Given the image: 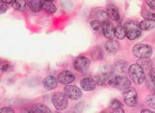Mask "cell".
Segmentation results:
<instances>
[{"instance_id": "3957f363", "label": "cell", "mask_w": 155, "mask_h": 113, "mask_svg": "<svg viewBox=\"0 0 155 113\" xmlns=\"http://www.w3.org/2000/svg\"><path fill=\"white\" fill-rule=\"evenodd\" d=\"M133 53L139 59H149L153 54V49L149 45L139 43L133 47Z\"/></svg>"}, {"instance_id": "d590c367", "label": "cell", "mask_w": 155, "mask_h": 113, "mask_svg": "<svg viewBox=\"0 0 155 113\" xmlns=\"http://www.w3.org/2000/svg\"><path fill=\"white\" fill-rule=\"evenodd\" d=\"M45 1H48V2H53V0H45Z\"/></svg>"}, {"instance_id": "d4e9b609", "label": "cell", "mask_w": 155, "mask_h": 113, "mask_svg": "<svg viewBox=\"0 0 155 113\" xmlns=\"http://www.w3.org/2000/svg\"><path fill=\"white\" fill-rule=\"evenodd\" d=\"M97 17L100 20V21L104 22L108 21V19H109V16H108L107 12H105L104 10L102 9H99L98 11L96 13Z\"/></svg>"}, {"instance_id": "9c48e42d", "label": "cell", "mask_w": 155, "mask_h": 113, "mask_svg": "<svg viewBox=\"0 0 155 113\" xmlns=\"http://www.w3.org/2000/svg\"><path fill=\"white\" fill-rule=\"evenodd\" d=\"M75 75L69 71L61 72L57 76V81L62 85H68L75 81Z\"/></svg>"}, {"instance_id": "44dd1931", "label": "cell", "mask_w": 155, "mask_h": 113, "mask_svg": "<svg viewBox=\"0 0 155 113\" xmlns=\"http://www.w3.org/2000/svg\"><path fill=\"white\" fill-rule=\"evenodd\" d=\"M42 9H44L45 11L49 13V14H53L56 12L57 8L53 3H51V2L44 1L43 2Z\"/></svg>"}, {"instance_id": "cb8c5ba5", "label": "cell", "mask_w": 155, "mask_h": 113, "mask_svg": "<svg viewBox=\"0 0 155 113\" xmlns=\"http://www.w3.org/2000/svg\"><path fill=\"white\" fill-rule=\"evenodd\" d=\"M92 59L95 61L97 60H100L103 57V53L102 51V49L100 47H97L95 50H93L91 53Z\"/></svg>"}, {"instance_id": "9a60e30c", "label": "cell", "mask_w": 155, "mask_h": 113, "mask_svg": "<svg viewBox=\"0 0 155 113\" xmlns=\"http://www.w3.org/2000/svg\"><path fill=\"white\" fill-rule=\"evenodd\" d=\"M28 5L29 9L34 13L39 12L43 8L41 0H28Z\"/></svg>"}, {"instance_id": "4dcf8cb0", "label": "cell", "mask_w": 155, "mask_h": 113, "mask_svg": "<svg viewBox=\"0 0 155 113\" xmlns=\"http://www.w3.org/2000/svg\"><path fill=\"white\" fill-rule=\"evenodd\" d=\"M147 5H149L150 8L154 9L155 8V0H146Z\"/></svg>"}, {"instance_id": "603a6c76", "label": "cell", "mask_w": 155, "mask_h": 113, "mask_svg": "<svg viewBox=\"0 0 155 113\" xmlns=\"http://www.w3.org/2000/svg\"><path fill=\"white\" fill-rule=\"evenodd\" d=\"M127 66V63L124 61H119L116 62L114 65V69L119 73H124L126 71Z\"/></svg>"}, {"instance_id": "6da1fadb", "label": "cell", "mask_w": 155, "mask_h": 113, "mask_svg": "<svg viewBox=\"0 0 155 113\" xmlns=\"http://www.w3.org/2000/svg\"><path fill=\"white\" fill-rule=\"evenodd\" d=\"M129 74L130 78L135 84L142 85L145 81L146 76L143 68L139 64H133L129 69Z\"/></svg>"}, {"instance_id": "f1b7e54d", "label": "cell", "mask_w": 155, "mask_h": 113, "mask_svg": "<svg viewBox=\"0 0 155 113\" xmlns=\"http://www.w3.org/2000/svg\"><path fill=\"white\" fill-rule=\"evenodd\" d=\"M8 5L3 3L2 0H0V13H5L8 10Z\"/></svg>"}, {"instance_id": "d6986e66", "label": "cell", "mask_w": 155, "mask_h": 113, "mask_svg": "<svg viewBox=\"0 0 155 113\" xmlns=\"http://www.w3.org/2000/svg\"><path fill=\"white\" fill-rule=\"evenodd\" d=\"M140 29L144 31H150L154 28V21L149 19H144L139 23Z\"/></svg>"}, {"instance_id": "4316f807", "label": "cell", "mask_w": 155, "mask_h": 113, "mask_svg": "<svg viewBox=\"0 0 155 113\" xmlns=\"http://www.w3.org/2000/svg\"><path fill=\"white\" fill-rule=\"evenodd\" d=\"M146 102L150 107L153 108H155V95L154 93L147 96L146 98Z\"/></svg>"}, {"instance_id": "5bb4252c", "label": "cell", "mask_w": 155, "mask_h": 113, "mask_svg": "<svg viewBox=\"0 0 155 113\" xmlns=\"http://www.w3.org/2000/svg\"><path fill=\"white\" fill-rule=\"evenodd\" d=\"M43 86L45 89L48 91H51L54 89H55L57 86V80L53 76H48L45 77L43 81Z\"/></svg>"}, {"instance_id": "484cf974", "label": "cell", "mask_w": 155, "mask_h": 113, "mask_svg": "<svg viewBox=\"0 0 155 113\" xmlns=\"http://www.w3.org/2000/svg\"><path fill=\"white\" fill-rule=\"evenodd\" d=\"M102 25L103 22L100 21L99 20H93L92 21H91V26L95 31H99V30L101 29Z\"/></svg>"}, {"instance_id": "4fadbf2b", "label": "cell", "mask_w": 155, "mask_h": 113, "mask_svg": "<svg viewBox=\"0 0 155 113\" xmlns=\"http://www.w3.org/2000/svg\"><path fill=\"white\" fill-rule=\"evenodd\" d=\"M107 13L110 19L115 21L120 20V14L119 9L113 4H109L107 6Z\"/></svg>"}, {"instance_id": "d6a6232c", "label": "cell", "mask_w": 155, "mask_h": 113, "mask_svg": "<svg viewBox=\"0 0 155 113\" xmlns=\"http://www.w3.org/2000/svg\"><path fill=\"white\" fill-rule=\"evenodd\" d=\"M154 77H155V73H154V69H153L150 72V78L153 82L154 83Z\"/></svg>"}, {"instance_id": "277c9868", "label": "cell", "mask_w": 155, "mask_h": 113, "mask_svg": "<svg viewBox=\"0 0 155 113\" xmlns=\"http://www.w3.org/2000/svg\"><path fill=\"white\" fill-rule=\"evenodd\" d=\"M51 101L54 107L58 111H63L68 106V99L63 92H54L51 96Z\"/></svg>"}, {"instance_id": "52a82bcc", "label": "cell", "mask_w": 155, "mask_h": 113, "mask_svg": "<svg viewBox=\"0 0 155 113\" xmlns=\"http://www.w3.org/2000/svg\"><path fill=\"white\" fill-rule=\"evenodd\" d=\"M63 93L68 98L71 100H79L82 96L81 89L75 85H67L63 89Z\"/></svg>"}, {"instance_id": "ffe728a7", "label": "cell", "mask_w": 155, "mask_h": 113, "mask_svg": "<svg viewBox=\"0 0 155 113\" xmlns=\"http://www.w3.org/2000/svg\"><path fill=\"white\" fill-rule=\"evenodd\" d=\"M114 35L118 39H124L126 37V29L124 26L118 25L114 29Z\"/></svg>"}, {"instance_id": "8992f818", "label": "cell", "mask_w": 155, "mask_h": 113, "mask_svg": "<svg viewBox=\"0 0 155 113\" xmlns=\"http://www.w3.org/2000/svg\"><path fill=\"white\" fill-rule=\"evenodd\" d=\"M90 60L84 56H79L73 62L74 68L81 73H84L88 71L90 66Z\"/></svg>"}, {"instance_id": "ba28073f", "label": "cell", "mask_w": 155, "mask_h": 113, "mask_svg": "<svg viewBox=\"0 0 155 113\" xmlns=\"http://www.w3.org/2000/svg\"><path fill=\"white\" fill-rule=\"evenodd\" d=\"M130 81L127 77L122 75L116 76L113 77L110 85L115 86L119 90H125L130 86Z\"/></svg>"}, {"instance_id": "ac0fdd59", "label": "cell", "mask_w": 155, "mask_h": 113, "mask_svg": "<svg viewBox=\"0 0 155 113\" xmlns=\"http://www.w3.org/2000/svg\"><path fill=\"white\" fill-rule=\"evenodd\" d=\"M110 108L114 112H124L123 104L117 98H114L111 101Z\"/></svg>"}, {"instance_id": "30bf717a", "label": "cell", "mask_w": 155, "mask_h": 113, "mask_svg": "<svg viewBox=\"0 0 155 113\" xmlns=\"http://www.w3.org/2000/svg\"><path fill=\"white\" fill-rule=\"evenodd\" d=\"M113 76L112 73L108 71H101L100 72L97 77V83L101 86H106L110 85Z\"/></svg>"}, {"instance_id": "8fae6325", "label": "cell", "mask_w": 155, "mask_h": 113, "mask_svg": "<svg viewBox=\"0 0 155 113\" xmlns=\"http://www.w3.org/2000/svg\"><path fill=\"white\" fill-rule=\"evenodd\" d=\"M81 87L85 91H91L96 88L97 82L92 78H84L80 81Z\"/></svg>"}, {"instance_id": "e0dca14e", "label": "cell", "mask_w": 155, "mask_h": 113, "mask_svg": "<svg viewBox=\"0 0 155 113\" xmlns=\"http://www.w3.org/2000/svg\"><path fill=\"white\" fill-rule=\"evenodd\" d=\"M119 43L113 39H109L104 44V48L109 53H113L117 52L119 49Z\"/></svg>"}, {"instance_id": "7402d4cb", "label": "cell", "mask_w": 155, "mask_h": 113, "mask_svg": "<svg viewBox=\"0 0 155 113\" xmlns=\"http://www.w3.org/2000/svg\"><path fill=\"white\" fill-rule=\"evenodd\" d=\"M12 4V7L15 9L21 11L25 8L27 2L26 0H13Z\"/></svg>"}, {"instance_id": "e575fe53", "label": "cell", "mask_w": 155, "mask_h": 113, "mask_svg": "<svg viewBox=\"0 0 155 113\" xmlns=\"http://www.w3.org/2000/svg\"><path fill=\"white\" fill-rule=\"evenodd\" d=\"M141 112L142 113H146V112H150V113H154L153 111H149V110H147V109H143L142 111H141Z\"/></svg>"}, {"instance_id": "5b68a950", "label": "cell", "mask_w": 155, "mask_h": 113, "mask_svg": "<svg viewBox=\"0 0 155 113\" xmlns=\"http://www.w3.org/2000/svg\"><path fill=\"white\" fill-rule=\"evenodd\" d=\"M123 99L125 104L130 107H134L138 103V95L136 89L133 87H128L123 92Z\"/></svg>"}, {"instance_id": "7c38bea8", "label": "cell", "mask_w": 155, "mask_h": 113, "mask_svg": "<svg viewBox=\"0 0 155 113\" xmlns=\"http://www.w3.org/2000/svg\"><path fill=\"white\" fill-rule=\"evenodd\" d=\"M114 27L112 23L109 21L103 22L102 29L104 36L108 39H113L114 35Z\"/></svg>"}, {"instance_id": "836d02e7", "label": "cell", "mask_w": 155, "mask_h": 113, "mask_svg": "<svg viewBox=\"0 0 155 113\" xmlns=\"http://www.w3.org/2000/svg\"><path fill=\"white\" fill-rule=\"evenodd\" d=\"M2 1L3 3H5V4H10V3L13 2V0H2Z\"/></svg>"}, {"instance_id": "2e32d148", "label": "cell", "mask_w": 155, "mask_h": 113, "mask_svg": "<svg viewBox=\"0 0 155 113\" xmlns=\"http://www.w3.org/2000/svg\"><path fill=\"white\" fill-rule=\"evenodd\" d=\"M30 112L33 113H49L51 112V111L49 109L48 106L45 105L41 104V103H36L33 105L31 108Z\"/></svg>"}, {"instance_id": "f546056e", "label": "cell", "mask_w": 155, "mask_h": 113, "mask_svg": "<svg viewBox=\"0 0 155 113\" xmlns=\"http://www.w3.org/2000/svg\"><path fill=\"white\" fill-rule=\"evenodd\" d=\"M15 111L10 107H3L0 109V113H14Z\"/></svg>"}, {"instance_id": "83f0119b", "label": "cell", "mask_w": 155, "mask_h": 113, "mask_svg": "<svg viewBox=\"0 0 155 113\" xmlns=\"http://www.w3.org/2000/svg\"><path fill=\"white\" fill-rule=\"evenodd\" d=\"M142 15L145 19L152 20V21L155 20V14L154 13H151L150 11H144L142 13Z\"/></svg>"}, {"instance_id": "7a4b0ae2", "label": "cell", "mask_w": 155, "mask_h": 113, "mask_svg": "<svg viewBox=\"0 0 155 113\" xmlns=\"http://www.w3.org/2000/svg\"><path fill=\"white\" fill-rule=\"evenodd\" d=\"M126 29V37L130 40H135L140 37L141 35V30L139 23L135 21H127L124 24Z\"/></svg>"}, {"instance_id": "1f68e13d", "label": "cell", "mask_w": 155, "mask_h": 113, "mask_svg": "<svg viewBox=\"0 0 155 113\" xmlns=\"http://www.w3.org/2000/svg\"><path fill=\"white\" fill-rule=\"evenodd\" d=\"M10 68H11V66L8 64H6V65H4L2 66V67L1 68V70L3 72H8L10 69Z\"/></svg>"}]
</instances>
